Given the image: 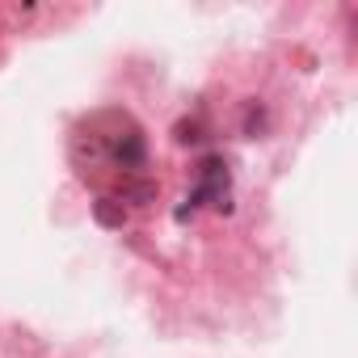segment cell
<instances>
[{"mask_svg":"<svg viewBox=\"0 0 358 358\" xmlns=\"http://www.w3.org/2000/svg\"><path fill=\"white\" fill-rule=\"evenodd\" d=\"M110 156H114V164H122V169H143V160H148L143 135H139L135 127H127V135H122V131L110 135Z\"/></svg>","mask_w":358,"mask_h":358,"instance_id":"obj_2","label":"cell"},{"mask_svg":"<svg viewBox=\"0 0 358 358\" xmlns=\"http://www.w3.org/2000/svg\"><path fill=\"white\" fill-rule=\"evenodd\" d=\"M93 211H97V220H101L106 228H122V207H114V199H101Z\"/></svg>","mask_w":358,"mask_h":358,"instance_id":"obj_3","label":"cell"},{"mask_svg":"<svg viewBox=\"0 0 358 358\" xmlns=\"http://www.w3.org/2000/svg\"><path fill=\"white\" fill-rule=\"evenodd\" d=\"M215 203V207H228V164H224V156H207L203 164H199V190L186 199L190 207H182L177 211V220H190V211L199 207V203Z\"/></svg>","mask_w":358,"mask_h":358,"instance_id":"obj_1","label":"cell"}]
</instances>
